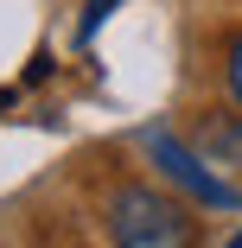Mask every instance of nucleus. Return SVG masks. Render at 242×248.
Instances as JSON below:
<instances>
[{"label": "nucleus", "mask_w": 242, "mask_h": 248, "mask_svg": "<svg viewBox=\"0 0 242 248\" xmlns=\"http://www.w3.org/2000/svg\"><path fill=\"white\" fill-rule=\"evenodd\" d=\"M140 146H147V159L191 197V204H204V210H242V191L229 185V178H217L198 153H191V146L178 140V134H166V127H147L140 134Z\"/></svg>", "instance_id": "obj_2"}, {"label": "nucleus", "mask_w": 242, "mask_h": 248, "mask_svg": "<svg viewBox=\"0 0 242 248\" xmlns=\"http://www.w3.org/2000/svg\"><path fill=\"white\" fill-rule=\"evenodd\" d=\"M223 248H242V229H236V235H229V242H223Z\"/></svg>", "instance_id": "obj_6"}, {"label": "nucleus", "mask_w": 242, "mask_h": 248, "mask_svg": "<svg viewBox=\"0 0 242 248\" xmlns=\"http://www.w3.org/2000/svg\"><path fill=\"white\" fill-rule=\"evenodd\" d=\"M204 153L217 166H242V115H223V121L204 127Z\"/></svg>", "instance_id": "obj_3"}, {"label": "nucleus", "mask_w": 242, "mask_h": 248, "mask_svg": "<svg viewBox=\"0 0 242 248\" xmlns=\"http://www.w3.org/2000/svg\"><path fill=\"white\" fill-rule=\"evenodd\" d=\"M229 95H236V102H242V38L229 45Z\"/></svg>", "instance_id": "obj_5"}, {"label": "nucleus", "mask_w": 242, "mask_h": 248, "mask_svg": "<svg viewBox=\"0 0 242 248\" xmlns=\"http://www.w3.org/2000/svg\"><path fill=\"white\" fill-rule=\"evenodd\" d=\"M109 235L115 248H198L185 204H172L153 185H121L109 197Z\"/></svg>", "instance_id": "obj_1"}, {"label": "nucleus", "mask_w": 242, "mask_h": 248, "mask_svg": "<svg viewBox=\"0 0 242 248\" xmlns=\"http://www.w3.org/2000/svg\"><path fill=\"white\" fill-rule=\"evenodd\" d=\"M109 7H115V0H89V13H83V26H77V38H83V45L96 38V26L109 19Z\"/></svg>", "instance_id": "obj_4"}]
</instances>
